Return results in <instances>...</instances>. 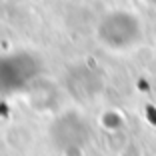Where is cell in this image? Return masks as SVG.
Returning a JSON list of instances; mask_svg holds the SVG:
<instances>
[{
	"label": "cell",
	"mask_w": 156,
	"mask_h": 156,
	"mask_svg": "<svg viewBox=\"0 0 156 156\" xmlns=\"http://www.w3.org/2000/svg\"><path fill=\"white\" fill-rule=\"evenodd\" d=\"M100 38L110 48H130L140 40V22L130 12H112L100 26Z\"/></svg>",
	"instance_id": "6da1fadb"
}]
</instances>
